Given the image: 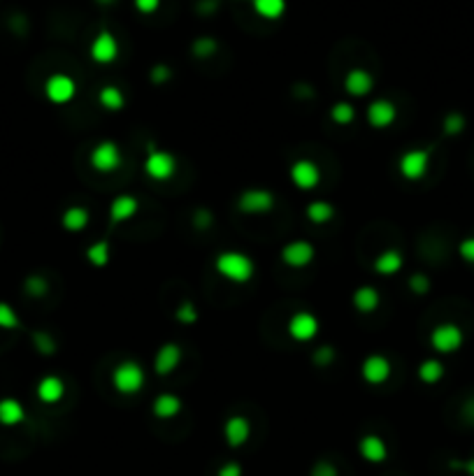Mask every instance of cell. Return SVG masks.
<instances>
[{
  "label": "cell",
  "mask_w": 474,
  "mask_h": 476,
  "mask_svg": "<svg viewBox=\"0 0 474 476\" xmlns=\"http://www.w3.org/2000/svg\"><path fill=\"white\" fill-rule=\"evenodd\" d=\"M216 272L230 283H247L252 281L256 265L254 261L242 251H221L214 261Z\"/></svg>",
  "instance_id": "cell-1"
},
{
  "label": "cell",
  "mask_w": 474,
  "mask_h": 476,
  "mask_svg": "<svg viewBox=\"0 0 474 476\" xmlns=\"http://www.w3.org/2000/svg\"><path fill=\"white\" fill-rule=\"evenodd\" d=\"M147 374L142 370V365L135 361H123L114 367L112 372V386L121 395H137L140 390L145 388Z\"/></svg>",
  "instance_id": "cell-2"
},
{
  "label": "cell",
  "mask_w": 474,
  "mask_h": 476,
  "mask_svg": "<svg viewBox=\"0 0 474 476\" xmlns=\"http://www.w3.org/2000/svg\"><path fill=\"white\" fill-rule=\"evenodd\" d=\"M91 168H94L96 172H103V174H112L121 168L123 163V156H121V149L116 142L112 140H103L98 142V144L94 147V152H91Z\"/></svg>",
  "instance_id": "cell-3"
},
{
  "label": "cell",
  "mask_w": 474,
  "mask_h": 476,
  "mask_svg": "<svg viewBox=\"0 0 474 476\" xmlns=\"http://www.w3.org/2000/svg\"><path fill=\"white\" fill-rule=\"evenodd\" d=\"M145 172L149 179L154 181H168L174 172H177V161L170 152H163V149L149 147L147 158H145Z\"/></svg>",
  "instance_id": "cell-4"
},
{
  "label": "cell",
  "mask_w": 474,
  "mask_h": 476,
  "mask_svg": "<svg viewBox=\"0 0 474 476\" xmlns=\"http://www.w3.org/2000/svg\"><path fill=\"white\" fill-rule=\"evenodd\" d=\"M463 341H465V335L456 323H439L437 328L430 332L432 351H437V353H442V356L456 353V351L463 346Z\"/></svg>",
  "instance_id": "cell-5"
},
{
  "label": "cell",
  "mask_w": 474,
  "mask_h": 476,
  "mask_svg": "<svg viewBox=\"0 0 474 476\" xmlns=\"http://www.w3.org/2000/svg\"><path fill=\"white\" fill-rule=\"evenodd\" d=\"M430 168V152L428 149H410L400 156L397 161V172L402 174L407 181H419L428 174Z\"/></svg>",
  "instance_id": "cell-6"
},
{
  "label": "cell",
  "mask_w": 474,
  "mask_h": 476,
  "mask_svg": "<svg viewBox=\"0 0 474 476\" xmlns=\"http://www.w3.org/2000/svg\"><path fill=\"white\" fill-rule=\"evenodd\" d=\"M45 96L52 105H68L77 96V81L70 74L56 72L45 81Z\"/></svg>",
  "instance_id": "cell-7"
},
{
  "label": "cell",
  "mask_w": 474,
  "mask_h": 476,
  "mask_svg": "<svg viewBox=\"0 0 474 476\" xmlns=\"http://www.w3.org/2000/svg\"><path fill=\"white\" fill-rule=\"evenodd\" d=\"M319 330H321V323L312 312L293 314L288 319V325H286L288 337L293 341H298V344H307V341H312L316 335H319Z\"/></svg>",
  "instance_id": "cell-8"
},
{
  "label": "cell",
  "mask_w": 474,
  "mask_h": 476,
  "mask_svg": "<svg viewBox=\"0 0 474 476\" xmlns=\"http://www.w3.org/2000/svg\"><path fill=\"white\" fill-rule=\"evenodd\" d=\"M281 263L286 267H293V270H303V267L312 265V261L316 258V249L312 242L307 239H293L288 244L281 246Z\"/></svg>",
  "instance_id": "cell-9"
},
{
  "label": "cell",
  "mask_w": 474,
  "mask_h": 476,
  "mask_svg": "<svg viewBox=\"0 0 474 476\" xmlns=\"http://www.w3.org/2000/svg\"><path fill=\"white\" fill-rule=\"evenodd\" d=\"M237 210L242 214H268L274 210V196L268 188H247L237 198Z\"/></svg>",
  "instance_id": "cell-10"
},
{
  "label": "cell",
  "mask_w": 474,
  "mask_h": 476,
  "mask_svg": "<svg viewBox=\"0 0 474 476\" xmlns=\"http://www.w3.org/2000/svg\"><path fill=\"white\" fill-rule=\"evenodd\" d=\"M288 177L293 181L295 188L314 191L321 183V170L314 161H310V158H298V161L290 165Z\"/></svg>",
  "instance_id": "cell-11"
},
{
  "label": "cell",
  "mask_w": 474,
  "mask_h": 476,
  "mask_svg": "<svg viewBox=\"0 0 474 476\" xmlns=\"http://www.w3.org/2000/svg\"><path fill=\"white\" fill-rule=\"evenodd\" d=\"M390 361L381 353H372L361 363V377L370 386H381L390 379Z\"/></svg>",
  "instance_id": "cell-12"
},
{
  "label": "cell",
  "mask_w": 474,
  "mask_h": 476,
  "mask_svg": "<svg viewBox=\"0 0 474 476\" xmlns=\"http://www.w3.org/2000/svg\"><path fill=\"white\" fill-rule=\"evenodd\" d=\"M181 358H184L181 346L174 344V341H165V344L158 348L156 356H154V372L158 374V377H170V374L179 367Z\"/></svg>",
  "instance_id": "cell-13"
},
{
  "label": "cell",
  "mask_w": 474,
  "mask_h": 476,
  "mask_svg": "<svg viewBox=\"0 0 474 476\" xmlns=\"http://www.w3.org/2000/svg\"><path fill=\"white\" fill-rule=\"evenodd\" d=\"M365 116H368V123L372 128L384 130L388 126H393V121L397 119V107L390 103V100L379 98V100H372V103L368 105Z\"/></svg>",
  "instance_id": "cell-14"
},
{
  "label": "cell",
  "mask_w": 474,
  "mask_h": 476,
  "mask_svg": "<svg viewBox=\"0 0 474 476\" xmlns=\"http://www.w3.org/2000/svg\"><path fill=\"white\" fill-rule=\"evenodd\" d=\"M116 56H119V42H116V38L110 30L98 33L94 42H91V58H94L96 63L107 65L116 61Z\"/></svg>",
  "instance_id": "cell-15"
},
{
  "label": "cell",
  "mask_w": 474,
  "mask_h": 476,
  "mask_svg": "<svg viewBox=\"0 0 474 476\" xmlns=\"http://www.w3.org/2000/svg\"><path fill=\"white\" fill-rule=\"evenodd\" d=\"M223 437H226L230 448H242L249 441V437H252V423H249L247 416H239V414L230 416L226 425H223Z\"/></svg>",
  "instance_id": "cell-16"
},
{
  "label": "cell",
  "mask_w": 474,
  "mask_h": 476,
  "mask_svg": "<svg viewBox=\"0 0 474 476\" xmlns=\"http://www.w3.org/2000/svg\"><path fill=\"white\" fill-rule=\"evenodd\" d=\"M359 453L363 460H368L372 465H381L388 458V446L379 434H365L359 441Z\"/></svg>",
  "instance_id": "cell-17"
},
{
  "label": "cell",
  "mask_w": 474,
  "mask_h": 476,
  "mask_svg": "<svg viewBox=\"0 0 474 476\" xmlns=\"http://www.w3.org/2000/svg\"><path fill=\"white\" fill-rule=\"evenodd\" d=\"M374 89V79L368 70L363 68H351L344 77V91L354 98H365L368 94H372Z\"/></svg>",
  "instance_id": "cell-18"
},
{
  "label": "cell",
  "mask_w": 474,
  "mask_h": 476,
  "mask_svg": "<svg viewBox=\"0 0 474 476\" xmlns=\"http://www.w3.org/2000/svg\"><path fill=\"white\" fill-rule=\"evenodd\" d=\"M35 395L40 402L45 404H56L61 402L63 395H65V383L61 377H56V374H47L38 381V388H35Z\"/></svg>",
  "instance_id": "cell-19"
},
{
  "label": "cell",
  "mask_w": 474,
  "mask_h": 476,
  "mask_svg": "<svg viewBox=\"0 0 474 476\" xmlns=\"http://www.w3.org/2000/svg\"><path fill=\"white\" fill-rule=\"evenodd\" d=\"M137 210H140L137 198L121 193L110 203V219H112V223H126L137 214Z\"/></svg>",
  "instance_id": "cell-20"
},
{
  "label": "cell",
  "mask_w": 474,
  "mask_h": 476,
  "mask_svg": "<svg viewBox=\"0 0 474 476\" xmlns=\"http://www.w3.org/2000/svg\"><path fill=\"white\" fill-rule=\"evenodd\" d=\"M26 421V409L16 397H3L0 400V425L5 428H16Z\"/></svg>",
  "instance_id": "cell-21"
},
{
  "label": "cell",
  "mask_w": 474,
  "mask_h": 476,
  "mask_svg": "<svg viewBox=\"0 0 474 476\" xmlns=\"http://www.w3.org/2000/svg\"><path fill=\"white\" fill-rule=\"evenodd\" d=\"M405 265V258L400 251H395V249H386V251H381L377 258H374V272L381 274V277H393L402 270Z\"/></svg>",
  "instance_id": "cell-22"
},
{
  "label": "cell",
  "mask_w": 474,
  "mask_h": 476,
  "mask_svg": "<svg viewBox=\"0 0 474 476\" xmlns=\"http://www.w3.org/2000/svg\"><path fill=\"white\" fill-rule=\"evenodd\" d=\"M152 412L156 419H161V421L174 419V416L181 412V400L177 395H172V392H161V395H156V400L152 402Z\"/></svg>",
  "instance_id": "cell-23"
},
{
  "label": "cell",
  "mask_w": 474,
  "mask_h": 476,
  "mask_svg": "<svg viewBox=\"0 0 474 476\" xmlns=\"http://www.w3.org/2000/svg\"><path fill=\"white\" fill-rule=\"evenodd\" d=\"M351 302H354V307L359 309L361 314H372V312H377V309H379L381 295H379V290L374 286H359L354 290Z\"/></svg>",
  "instance_id": "cell-24"
},
{
  "label": "cell",
  "mask_w": 474,
  "mask_h": 476,
  "mask_svg": "<svg viewBox=\"0 0 474 476\" xmlns=\"http://www.w3.org/2000/svg\"><path fill=\"white\" fill-rule=\"evenodd\" d=\"M89 221H91L89 210H86V207H79V205L68 207V210H65L63 216H61V225L68 232H81L89 225Z\"/></svg>",
  "instance_id": "cell-25"
},
{
  "label": "cell",
  "mask_w": 474,
  "mask_h": 476,
  "mask_svg": "<svg viewBox=\"0 0 474 476\" xmlns=\"http://www.w3.org/2000/svg\"><path fill=\"white\" fill-rule=\"evenodd\" d=\"M98 103H101V107L107 112H121L123 105H126V96H123V91L119 86L107 84L101 89V94H98Z\"/></svg>",
  "instance_id": "cell-26"
},
{
  "label": "cell",
  "mask_w": 474,
  "mask_h": 476,
  "mask_svg": "<svg viewBox=\"0 0 474 476\" xmlns=\"http://www.w3.org/2000/svg\"><path fill=\"white\" fill-rule=\"evenodd\" d=\"M305 216L314 225H326V223L332 221V216H335V207H332L330 203H326V200H314V203L307 205Z\"/></svg>",
  "instance_id": "cell-27"
},
{
  "label": "cell",
  "mask_w": 474,
  "mask_h": 476,
  "mask_svg": "<svg viewBox=\"0 0 474 476\" xmlns=\"http://www.w3.org/2000/svg\"><path fill=\"white\" fill-rule=\"evenodd\" d=\"M86 261L94 265V267H107L110 265V258H112V246L107 239H98L94 244L86 246Z\"/></svg>",
  "instance_id": "cell-28"
},
{
  "label": "cell",
  "mask_w": 474,
  "mask_h": 476,
  "mask_svg": "<svg viewBox=\"0 0 474 476\" xmlns=\"http://www.w3.org/2000/svg\"><path fill=\"white\" fill-rule=\"evenodd\" d=\"M254 12L263 19L274 21L286 12V0H252Z\"/></svg>",
  "instance_id": "cell-29"
},
{
  "label": "cell",
  "mask_w": 474,
  "mask_h": 476,
  "mask_svg": "<svg viewBox=\"0 0 474 476\" xmlns=\"http://www.w3.org/2000/svg\"><path fill=\"white\" fill-rule=\"evenodd\" d=\"M417 374H419V379L423 383H437L439 379L444 377V365L439 361H435V358H428V361H423L419 365Z\"/></svg>",
  "instance_id": "cell-30"
},
{
  "label": "cell",
  "mask_w": 474,
  "mask_h": 476,
  "mask_svg": "<svg viewBox=\"0 0 474 476\" xmlns=\"http://www.w3.org/2000/svg\"><path fill=\"white\" fill-rule=\"evenodd\" d=\"M330 119L337 123V126H349L356 119V107L346 100H339L330 107Z\"/></svg>",
  "instance_id": "cell-31"
},
{
  "label": "cell",
  "mask_w": 474,
  "mask_h": 476,
  "mask_svg": "<svg viewBox=\"0 0 474 476\" xmlns=\"http://www.w3.org/2000/svg\"><path fill=\"white\" fill-rule=\"evenodd\" d=\"M174 319H177L181 325H193V323H198V319H201V314H198L196 305L186 300V302H181L177 309H174Z\"/></svg>",
  "instance_id": "cell-32"
},
{
  "label": "cell",
  "mask_w": 474,
  "mask_h": 476,
  "mask_svg": "<svg viewBox=\"0 0 474 476\" xmlns=\"http://www.w3.org/2000/svg\"><path fill=\"white\" fill-rule=\"evenodd\" d=\"M0 328L3 330L19 328V316H16L14 307H10L7 302H0Z\"/></svg>",
  "instance_id": "cell-33"
},
{
  "label": "cell",
  "mask_w": 474,
  "mask_h": 476,
  "mask_svg": "<svg viewBox=\"0 0 474 476\" xmlns=\"http://www.w3.org/2000/svg\"><path fill=\"white\" fill-rule=\"evenodd\" d=\"M193 54L198 58H210L212 54H216V40L212 38H201L193 42Z\"/></svg>",
  "instance_id": "cell-34"
},
{
  "label": "cell",
  "mask_w": 474,
  "mask_h": 476,
  "mask_svg": "<svg viewBox=\"0 0 474 476\" xmlns=\"http://www.w3.org/2000/svg\"><path fill=\"white\" fill-rule=\"evenodd\" d=\"M465 128V119L461 114H448L444 119V132L446 135H458Z\"/></svg>",
  "instance_id": "cell-35"
},
{
  "label": "cell",
  "mask_w": 474,
  "mask_h": 476,
  "mask_svg": "<svg viewBox=\"0 0 474 476\" xmlns=\"http://www.w3.org/2000/svg\"><path fill=\"white\" fill-rule=\"evenodd\" d=\"M26 290L33 295V298H43L45 290H47V281L43 277H28L26 281Z\"/></svg>",
  "instance_id": "cell-36"
},
{
  "label": "cell",
  "mask_w": 474,
  "mask_h": 476,
  "mask_svg": "<svg viewBox=\"0 0 474 476\" xmlns=\"http://www.w3.org/2000/svg\"><path fill=\"white\" fill-rule=\"evenodd\" d=\"M458 254L465 263L474 265V237H465L461 244H458Z\"/></svg>",
  "instance_id": "cell-37"
},
{
  "label": "cell",
  "mask_w": 474,
  "mask_h": 476,
  "mask_svg": "<svg viewBox=\"0 0 474 476\" xmlns=\"http://www.w3.org/2000/svg\"><path fill=\"white\" fill-rule=\"evenodd\" d=\"M310 476H339V472H337V467L332 465V463L321 460V463H316L312 467V474Z\"/></svg>",
  "instance_id": "cell-38"
},
{
  "label": "cell",
  "mask_w": 474,
  "mask_h": 476,
  "mask_svg": "<svg viewBox=\"0 0 474 476\" xmlns=\"http://www.w3.org/2000/svg\"><path fill=\"white\" fill-rule=\"evenodd\" d=\"M216 476H242V465L230 460V463H223L219 467V472H216Z\"/></svg>",
  "instance_id": "cell-39"
},
{
  "label": "cell",
  "mask_w": 474,
  "mask_h": 476,
  "mask_svg": "<svg viewBox=\"0 0 474 476\" xmlns=\"http://www.w3.org/2000/svg\"><path fill=\"white\" fill-rule=\"evenodd\" d=\"M135 7L142 14H154L161 7V0H135Z\"/></svg>",
  "instance_id": "cell-40"
},
{
  "label": "cell",
  "mask_w": 474,
  "mask_h": 476,
  "mask_svg": "<svg viewBox=\"0 0 474 476\" xmlns=\"http://www.w3.org/2000/svg\"><path fill=\"white\" fill-rule=\"evenodd\" d=\"M170 79V68L168 65H156V68L152 70V81L154 84H163V81Z\"/></svg>",
  "instance_id": "cell-41"
},
{
  "label": "cell",
  "mask_w": 474,
  "mask_h": 476,
  "mask_svg": "<svg viewBox=\"0 0 474 476\" xmlns=\"http://www.w3.org/2000/svg\"><path fill=\"white\" fill-rule=\"evenodd\" d=\"M451 467L468 476H474V458H470V460H451Z\"/></svg>",
  "instance_id": "cell-42"
},
{
  "label": "cell",
  "mask_w": 474,
  "mask_h": 476,
  "mask_svg": "<svg viewBox=\"0 0 474 476\" xmlns=\"http://www.w3.org/2000/svg\"><path fill=\"white\" fill-rule=\"evenodd\" d=\"M410 286L417 290V293H423V290L428 288V279L423 277V274H414L412 277V281H410Z\"/></svg>",
  "instance_id": "cell-43"
},
{
  "label": "cell",
  "mask_w": 474,
  "mask_h": 476,
  "mask_svg": "<svg viewBox=\"0 0 474 476\" xmlns=\"http://www.w3.org/2000/svg\"><path fill=\"white\" fill-rule=\"evenodd\" d=\"M35 341H38V346H40V351H43V353H54V341L49 339L47 335H38Z\"/></svg>",
  "instance_id": "cell-44"
},
{
  "label": "cell",
  "mask_w": 474,
  "mask_h": 476,
  "mask_svg": "<svg viewBox=\"0 0 474 476\" xmlns=\"http://www.w3.org/2000/svg\"><path fill=\"white\" fill-rule=\"evenodd\" d=\"M98 3H103V5H110V3H114V0H98Z\"/></svg>",
  "instance_id": "cell-45"
}]
</instances>
